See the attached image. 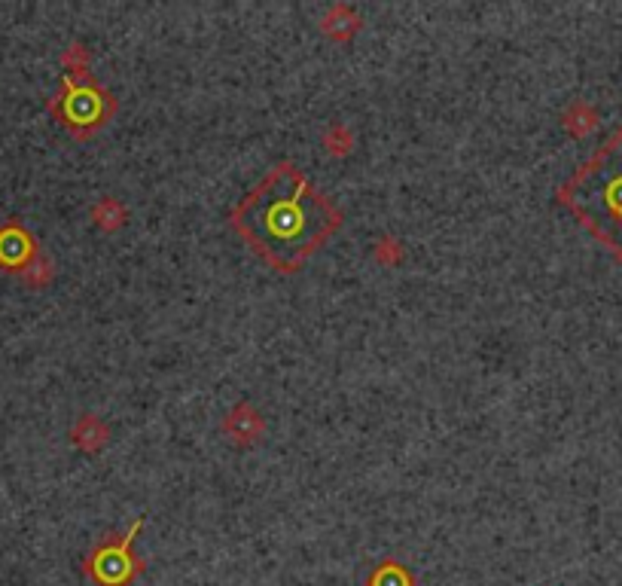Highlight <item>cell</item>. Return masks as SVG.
I'll return each mask as SVG.
<instances>
[{"instance_id": "3", "label": "cell", "mask_w": 622, "mask_h": 586, "mask_svg": "<svg viewBox=\"0 0 622 586\" xmlns=\"http://www.w3.org/2000/svg\"><path fill=\"white\" fill-rule=\"evenodd\" d=\"M37 248H34V239L28 232L19 226V223H10L0 229V266L10 269V272H28L31 263H37Z\"/></svg>"}, {"instance_id": "5", "label": "cell", "mask_w": 622, "mask_h": 586, "mask_svg": "<svg viewBox=\"0 0 622 586\" xmlns=\"http://www.w3.org/2000/svg\"><path fill=\"white\" fill-rule=\"evenodd\" d=\"M366 586H412V574L394 562H385L369 574Z\"/></svg>"}, {"instance_id": "4", "label": "cell", "mask_w": 622, "mask_h": 586, "mask_svg": "<svg viewBox=\"0 0 622 586\" xmlns=\"http://www.w3.org/2000/svg\"><path fill=\"white\" fill-rule=\"evenodd\" d=\"M101 98L95 95L92 86H83V89H74L71 92V126L77 123H86L92 126L95 120H101Z\"/></svg>"}, {"instance_id": "2", "label": "cell", "mask_w": 622, "mask_h": 586, "mask_svg": "<svg viewBox=\"0 0 622 586\" xmlns=\"http://www.w3.org/2000/svg\"><path fill=\"white\" fill-rule=\"evenodd\" d=\"M144 522H135L129 535H122L119 541L116 538H107L101 541L92 553H89V562H86V574L95 577L101 586H126L132 583L138 574H141V562L132 556V541L135 535L141 532Z\"/></svg>"}, {"instance_id": "1", "label": "cell", "mask_w": 622, "mask_h": 586, "mask_svg": "<svg viewBox=\"0 0 622 586\" xmlns=\"http://www.w3.org/2000/svg\"><path fill=\"white\" fill-rule=\"evenodd\" d=\"M235 229L275 269L293 272L339 226V211L290 162L263 178L232 214Z\"/></svg>"}]
</instances>
